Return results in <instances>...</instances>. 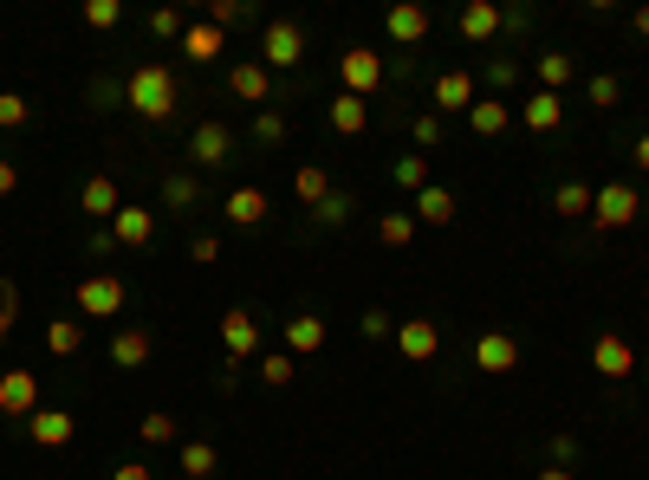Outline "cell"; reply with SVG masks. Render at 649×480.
I'll list each match as a JSON object with an SVG mask.
<instances>
[{
    "mask_svg": "<svg viewBox=\"0 0 649 480\" xmlns=\"http://www.w3.org/2000/svg\"><path fill=\"white\" fill-rule=\"evenodd\" d=\"M0 305H13V312H20V286H13V279H0Z\"/></svg>",
    "mask_w": 649,
    "mask_h": 480,
    "instance_id": "54",
    "label": "cell"
},
{
    "mask_svg": "<svg viewBox=\"0 0 649 480\" xmlns=\"http://www.w3.org/2000/svg\"><path fill=\"white\" fill-rule=\"evenodd\" d=\"M383 33H390L396 46H423V40L435 33V13H429V7H416V0H403V7H390V13H383Z\"/></svg>",
    "mask_w": 649,
    "mask_h": 480,
    "instance_id": "13",
    "label": "cell"
},
{
    "mask_svg": "<svg viewBox=\"0 0 649 480\" xmlns=\"http://www.w3.org/2000/svg\"><path fill=\"white\" fill-rule=\"evenodd\" d=\"M591 196H597V189H584L578 176H566V182L552 189V208H559L566 221H578V214H591Z\"/></svg>",
    "mask_w": 649,
    "mask_h": 480,
    "instance_id": "34",
    "label": "cell"
},
{
    "mask_svg": "<svg viewBox=\"0 0 649 480\" xmlns=\"http://www.w3.org/2000/svg\"><path fill=\"white\" fill-rule=\"evenodd\" d=\"M254 370H260V383H267V390H287L292 377H299V357H292V350H260V357H254Z\"/></svg>",
    "mask_w": 649,
    "mask_h": 480,
    "instance_id": "30",
    "label": "cell"
},
{
    "mask_svg": "<svg viewBox=\"0 0 649 480\" xmlns=\"http://www.w3.org/2000/svg\"><path fill=\"white\" fill-rule=\"evenodd\" d=\"M396 350H403L410 364H429L435 350H441V332H435L429 319H403V325H396Z\"/></svg>",
    "mask_w": 649,
    "mask_h": 480,
    "instance_id": "21",
    "label": "cell"
},
{
    "mask_svg": "<svg viewBox=\"0 0 649 480\" xmlns=\"http://www.w3.org/2000/svg\"><path fill=\"white\" fill-rule=\"evenodd\" d=\"M533 78H539V91H559L578 78V59L572 53H533Z\"/></svg>",
    "mask_w": 649,
    "mask_h": 480,
    "instance_id": "28",
    "label": "cell"
},
{
    "mask_svg": "<svg viewBox=\"0 0 649 480\" xmlns=\"http://www.w3.org/2000/svg\"><path fill=\"white\" fill-rule=\"evenodd\" d=\"M13 319H20V312H13V305H0V344L13 338Z\"/></svg>",
    "mask_w": 649,
    "mask_h": 480,
    "instance_id": "55",
    "label": "cell"
},
{
    "mask_svg": "<svg viewBox=\"0 0 649 480\" xmlns=\"http://www.w3.org/2000/svg\"><path fill=\"white\" fill-rule=\"evenodd\" d=\"M149 350H156V338H149L144 325H118V332H111V364H118V370H144Z\"/></svg>",
    "mask_w": 649,
    "mask_h": 480,
    "instance_id": "17",
    "label": "cell"
},
{
    "mask_svg": "<svg viewBox=\"0 0 649 480\" xmlns=\"http://www.w3.org/2000/svg\"><path fill=\"white\" fill-rule=\"evenodd\" d=\"M513 118H519L526 131H539V137H546V131H559V124H566V98H559V91H533Z\"/></svg>",
    "mask_w": 649,
    "mask_h": 480,
    "instance_id": "18",
    "label": "cell"
},
{
    "mask_svg": "<svg viewBox=\"0 0 649 480\" xmlns=\"http://www.w3.org/2000/svg\"><path fill=\"white\" fill-rule=\"evenodd\" d=\"M455 26H461V40H468V46H488V40L501 33V7H494V0H468Z\"/></svg>",
    "mask_w": 649,
    "mask_h": 480,
    "instance_id": "22",
    "label": "cell"
},
{
    "mask_svg": "<svg viewBox=\"0 0 649 480\" xmlns=\"http://www.w3.org/2000/svg\"><path fill=\"white\" fill-rule=\"evenodd\" d=\"M267 214H273V196H267V189H254V182L227 189V202H221V221H227V227H260Z\"/></svg>",
    "mask_w": 649,
    "mask_h": 480,
    "instance_id": "12",
    "label": "cell"
},
{
    "mask_svg": "<svg viewBox=\"0 0 649 480\" xmlns=\"http://www.w3.org/2000/svg\"><path fill=\"white\" fill-rule=\"evenodd\" d=\"M227 98H240V104H273V71L260 66V59H240V66H227Z\"/></svg>",
    "mask_w": 649,
    "mask_h": 480,
    "instance_id": "10",
    "label": "cell"
},
{
    "mask_svg": "<svg viewBox=\"0 0 649 480\" xmlns=\"http://www.w3.org/2000/svg\"><path fill=\"white\" fill-rule=\"evenodd\" d=\"M410 131H416V143H423V149H435V143H441V118H435V111H423Z\"/></svg>",
    "mask_w": 649,
    "mask_h": 480,
    "instance_id": "47",
    "label": "cell"
},
{
    "mask_svg": "<svg viewBox=\"0 0 649 480\" xmlns=\"http://www.w3.org/2000/svg\"><path fill=\"white\" fill-rule=\"evenodd\" d=\"M202 20L227 33V26H240V20H254V7H247V0H209V13H202Z\"/></svg>",
    "mask_w": 649,
    "mask_h": 480,
    "instance_id": "40",
    "label": "cell"
},
{
    "mask_svg": "<svg viewBox=\"0 0 649 480\" xmlns=\"http://www.w3.org/2000/svg\"><path fill=\"white\" fill-rule=\"evenodd\" d=\"M351 196H345V189H332V196H325V202L312 208V221H318V227H345V221H351Z\"/></svg>",
    "mask_w": 649,
    "mask_h": 480,
    "instance_id": "39",
    "label": "cell"
},
{
    "mask_svg": "<svg viewBox=\"0 0 649 480\" xmlns=\"http://www.w3.org/2000/svg\"><path fill=\"white\" fill-rule=\"evenodd\" d=\"M468 357H474V370H481V377H506V370L519 364V338H513V332H481Z\"/></svg>",
    "mask_w": 649,
    "mask_h": 480,
    "instance_id": "11",
    "label": "cell"
},
{
    "mask_svg": "<svg viewBox=\"0 0 649 480\" xmlns=\"http://www.w3.org/2000/svg\"><path fill=\"white\" fill-rule=\"evenodd\" d=\"M26 435H33L40 448H66V442L78 435V415L72 410H33L26 415Z\"/></svg>",
    "mask_w": 649,
    "mask_h": 480,
    "instance_id": "15",
    "label": "cell"
},
{
    "mask_svg": "<svg viewBox=\"0 0 649 480\" xmlns=\"http://www.w3.org/2000/svg\"><path fill=\"white\" fill-rule=\"evenodd\" d=\"M644 370H649V357H644Z\"/></svg>",
    "mask_w": 649,
    "mask_h": 480,
    "instance_id": "58",
    "label": "cell"
},
{
    "mask_svg": "<svg viewBox=\"0 0 649 480\" xmlns=\"http://www.w3.org/2000/svg\"><path fill=\"white\" fill-rule=\"evenodd\" d=\"M254 143H260V149H280V143H287V118H280V111H254Z\"/></svg>",
    "mask_w": 649,
    "mask_h": 480,
    "instance_id": "41",
    "label": "cell"
},
{
    "mask_svg": "<svg viewBox=\"0 0 649 480\" xmlns=\"http://www.w3.org/2000/svg\"><path fill=\"white\" fill-rule=\"evenodd\" d=\"M78 208H85L91 221H118V208H124V196H118V176H111V169L85 176V189H78Z\"/></svg>",
    "mask_w": 649,
    "mask_h": 480,
    "instance_id": "14",
    "label": "cell"
},
{
    "mask_svg": "<svg viewBox=\"0 0 649 480\" xmlns=\"http://www.w3.org/2000/svg\"><path fill=\"white\" fill-rule=\"evenodd\" d=\"M501 33H533V7H501Z\"/></svg>",
    "mask_w": 649,
    "mask_h": 480,
    "instance_id": "48",
    "label": "cell"
},
{
    "mask_svg": "<svg viewBox=\"0 0 649 480\" xmlns=\"http://www.w3.org/2000/svg\"><path fill=\"white\" fill-rule=\"evenodd\" d=\"M26 118H33V104L20 91H0V131H26Z\"/></svg>",
    "mask_w": 649,
    "mask_h": 480,
    "instance_id": "44",
    "label": "cell"
},
{
    "mask_svg": "<svg viewBox=\"0 0 649 480\" xmlns=\"http://www.w3.org/2000/svg\"><path fill=\"white\" fill-rule=\"evenodd\" d=\"M40 410V377L33 370H7L0 377V415H33Z\"/></svg>",
    "mask_w": 649,
    "mask_h": 480,
    "instance_id": "16",
    "label": "cell"
},
{
    "mask_svg": "<svg viewBox=\"0 0 649 480\" xmlns=\"http://www.w3.org/2000/svg\"><path fill=\"white\" fill-rule=\"evenodd\" d=\"M149 33H156V40H169V46H182V33H189L182 7H156V13H149Z\"/></svg>",
    "mask_w": 649,
    "mask_h": 480,
    "instance_id": "37",
    "label": "cell"
},
{
    "mask_svg": "<svg viewBox=\"0 0 649 480\" xmlns=\"http://www.w3.org/2000/svg\"><path fill=\"white\" fill-rule=\"evenodd\" d=\"M488 85H494V91L519 85V59H494V66H488Z\"/></svg>",
    "mask_w": 649,
    "mask_h": 480,
    "instance_id": "46",
    "label": "cell"
},
{
    "mask_svg": "<svg viewBox=\"0 0 649 480\" xmlns=\"http://www.w3.org/2000/svg\"><path fill=\"white\" fill-rule=\"evenodd\" d=\"M85 26L91 33H118L124 26V0H85Z\"/></svg>",
    "mask_w": 649,
    "mask_h": 480,
    "instance_id": "36",
    "label": "cell"
},
{
    "mask_svg": "<svg viewBox=\"0 0 649 480\" xmlns=\"http://www.w3.org/2000/svg\"><path fill=\"white\" fill-rule=\"evenodd\" d=\"M46 350H53V357H78V350H85V325H78V319H53V325H46Z\"/></svg>",
    "mask_w": 649,
    "mask_h": 480,
    "instance_id": "33",
    "label": "cell"
},
{
    "mask_svg": "<svg viewBox=\"0 0 649 480\" xmlns=\"http://www.w3.org/2000/svg\"><path fill=\"white\" fill-rule=\"evenodd\" d=\"M72 305H78V319H118L131 305V286L118 274H91V279H78Z\"/></svg>",
    "mask_w": 649,
    "mask_h": 480,
    "instance_id": "3",
    "label": "cell"
},
{
    "mask_svg": "<svg viewBox=\"0 0 649 480\" xmlns=\"http://www.w3.org/2000/svg\"><path fill=\"white\" fill-rule=\"evenodd\" d=\"M189 260H195V267H215V260H221V241H215V234H195V241H189Z\"/></svg>",
    "mask_w": 649,
    "mask_h": 480,
    "instance_id": "45",
    "label": "cell"
},
{
    "mask_svg": "<svg viewBox=\"0 0 649 480\" xmlns=\"http://www.w3.org/2000/svg\"><path fill=\"white\" fill-rule=\"evenodd\" d=\"M111 480H156V475H149L144 461H118V468H111Z\"/></svg>",
    "mask_w": 649,
    "mask_h": 480,
    "instance_id": "52",
    "label": "cell"
},
{
    "mask_svg": "<svg viewBox=\"0 0 649 480\" xmlns=\"http://www.w3.org/2000/svg\"><path fill=\"white\" fill-rule=\"evenodd\" d=\"M13 189H20V163H13V156H0V202H7Z\"/></svg>",
    "mask_w": 649,
    "mask_h": 480,
    "instance_id": "51",
    "label": "cell"
},
{
    "mask_svg": "<svg viewBox=\"0 0 649 480\" xmlns=\"http://www.w3.org/2000/svg\"><path fill=\"white\" fill-rule=\"evenodd\" d=\"M176 468H182V480H215L221 448L215 442H182V448H176Z\"/></svg>",
    "mask_w": 649,
    "mask_h": 480,
    "instance_id": "26",
    "label": "cell"
},
{
    "mask_svg": "<svg viewBox=\"0 0 649 480\" xmlns=\"http://www.w3.org/2000/svg\"><path fill=\"white\" fill-rule=\"evenodd\" d=\"M189 163H195V169H221V163H234V131H227L221 118H202V124L189 131Z\"/></svg>",
    "mask_w": 649,
    "mask_h": 480,
    "instance_id": "8",
    "label": "cell"
},
{
    "mask_svg": "<svg viewBox=\"0 0 649 480\" xmlns=\"http://www.w3.org/2000/svg\"><path fill=\"white\" fill-rule=\"evenodd\" d=\"M630 40H649V7H637V13H630Z\"/></svg>",
    "mask_w": 649,
    "mask_h": 480,
    "instance_id": "53",
    "label": "cell"
},
{
    "mask_svg": "<svg viewBox=\"0 0 649 480\" xmlns=\"http://www.w3.org/2000/svg\"><path fill=\"white\" fill-rule=\"evenodd\" d=\"M533 480H578V475H572V468H539Z\"/></svg>",
    "mask_w": 649,
    "mask_h": 480,
    "instance_id": "56",
    "label": "cell"
},
{
    "mask_svg": "<svg viewBox=\"0 0 649 480\" xmlns=\"http://www.w3.org/2000/svg\"><path fill=\"white\" fill-rule=\"evenodd\" d=\"M195 202H202V182H195L189 169H169V176H163V208H169V214H189Z\"/></svg>",
    "mask_w": 649,
    "mask_h": 480,
    "instance_id": "29",
    "label": "cell"
},
{
    "mask_svg": "<svg viewBox=\"0 0 649 480\" xmlns=\"http://www.w3.org/2000/svg\"><path fill=\"white\" fill-rule=\"evenodd\" d=\"M292 196H299L305 208H318L325 196H332V176H325L318 163H299V176H292Z\"/></svg>",
    "mask_w": 649,
    "mask_h": 480,
    "instance_id": "32",
    "label": "cell"
},
{
    "mask_svg": "<svg viewBox=\"0 0 649 480\" xmlns=\"http://www.w3.org/2000/svg\"><path fill=\"white\" fill-rule=\"evenodd\" d=\"M584 98H591V111H611V104L624 98V78H617V71H597V78L584 85Z\"/></svg>",
    "mask_w": 649,
    "mask_h": 480,
    "instance_id": "38",
    "label": "cell"
},
{
    "mask_svg": "<svg viewBox=\"0 0 649 480\" xmlns=\"http://www.w3.org/2000/svg\"><path fill=\"white\" fill-rule=\"evenodd\" d=\"M396 189H429V156H396Z\"/></svg>",
    "mask_w": 649,
    "mask_h": 480,
    "instance_id": "42",
    "label": "cell"
},
{
    "mask_svg": "<svg viewBox=\"0 0 649 480\" xmlns=\"http://www.w3.org/2000/svg\"><path fill=\"white\" fill-rule=\"evenodd\" d=\"M111 234H118V247H149V241H156V214H149V208H118Z\"/></svg>",
    "mask_w": 649,
    "mask_h": 480,
    "instance_id": "25",
    "label": "cell"
},
{
    "mask_svg": "<svg viewBox=\"0 0 649 480\" xmlns=\"http://www.w3.org/2000/svg\"><path fill=\"white\" fill-rule=\"evenodd\" d=\"M325 124H332L338 137H363V131H370V98H351V91H338V98L325 104Z\"/></svg>",
    "mask_w": 649,
    "mask_h": 480,
    "instance_id": "19",
    "label": "cell"
},
{
    "mask_svg": "<svg viewBox=\"0 0 649 480\" xmlns=\"http://www.w3.org/2000/svg\"><path fill=\"white\" fill-rule=\"evenodd\" d=\"M377 241H383V247H410V241H416V214L383 208V214H377Z\"/></svg>",
    "mask_w": 649,
    "mask_h": 480,
    "instance_id": "31",
    "label": "cell"
},
{
    "mask_svg": "<svg viewBox=\"0 0 649 480\" xmlns=\"http://www.w3.org/2000/svg\"><path fill=\"white\" fill-rule=\"evenodd\" d=\"M637 350H630V338H617V332H597L591 338V370L604 377V383H624V377H637Z\"/></svg>",
    "mask_w": 649,
    "mask_h": 480,
    "instance_id": "7",
    "label": "cell"
},
{
    "mask_svg": "<svg viewBox=\"0 0 649 480\" xmlns=\"http://www.w3.org/2000/svg\"><path fill=\"white\" fill-rule=\"evenodd\" d=\"M637 221H644L637 182H604V189L591 196V227H597V234H617V227H637Z\"/></svg>",
    "mask_w": 649,
    "mask_h": 480,
    "instance_id": "2",
    "label": "cell"
},
{
    "mask_svg": "<svg viewBox=\"0 0 649 480\" xmlns=\"http://www.w3.org/2000/svg\"><path fill=\"white\" fill-rule=\"evenodd\" d=\"M338 78H345L351 98H370V91L390 78V66H383V53H370V46H345V53H338Z\"/></svg>",
    "mask_w": 649,
    "mask_h": 480,
    "instance_id": "6",
    "label": "cell"
},
{
    "mask_svg": "<svg viewBox=\"0 0 649 480\" xmlns=\"http://www.w3.org/2000/svg\"><path fill=\"white\" fill-rule=\"evenodd\" d=\"M287 350L292 357H318V350H325V312H292L287 319Z\"/></svg>",
    "mask_w": 649,
    "mask_h": 480,
    "instance_id": "20",
    "label": "cell"
},
{
    "mask_svg": "<svg viewBox=\"0 0 649 480\" xmlns=\"http://www.w3.org/2000/svg\"><path fill=\"white\" fill-rule=\"evenodd\" d=\"M124 104L144 118V124H169L176 111H182V85H176V71L163 66V59H149L124 78Z\"/></svg>",
    "mask_w": 649,
    "mask_h": 480,
    "instance_id": "1",
    "label": "cell"
},
{
    "mask_svg": "<svg viewBox=\"0 0 649 480\" xmlns=\"http://www.w3.org/2000/svg\"><path fill=\"white\" fill-rule=\"evenodd\" d=\"M299 59H305V26H299V20H267V26H260V66L292 71Z\"/></svg>",
    "mask_w": 649,
    "mask_h": 480,
    "instance_id": "4",
    "label": "cell"
},
{
    "mask_svg": "<svg viewBox=\"0 0 649 480\" xmlns=\"http://www.w3.org/2000/svg\"><path fill=\"white\" fill-rule=\"evenodd\" d=\"M637 169H644V176H649V131H644V137H637Z\"/></svg>",
    "mask_w": 649,
    "mask_h": 480,
    "instance_id": "57",
    "label": "cell"
},
{
    "mask_svg": "<svg viewBox=\"0 0 649 480\" xmlns=\"http://www.w3.org/2000/svg\"><path fill=\"white\" fill-rule=\"evenodd\" d=\"M410 214H416V227H448V221H455V196H448L441 182H429V189H416Z\"/></svg>",
    "mask_w": 649,
    "mask_h": 480,
    "instance_id": "24",
    "label": "cell"
},
{
    "mask_svg": "<svg viewBox=\"0 0 649 480\" xmlns=\"http://www.w3.org/2000/svg\"><path fill=\"white\" fill-rule=\"evenodd\" d=\"M137 435H144L149 448H169V442L182 435V422H176V415H169V410H149L144 422H137Z\"/></svg>",
    "mask_w": 649,
    "mask_h": 480,
    "instance_id": "35",
    "label": "cell"
},
{
    "mask_svg": "<svg viewBox=\"0 0 649 480\" xmlns=\"http://www.w3.org/2000/svg\"><path fill=\"white\" fill-rule=\"evenodd\" d=\"M578 461V435H552V468H572Z\"/></svg>",
    "mask_w": 649,
    "mask_h": 480,
    "instance_id": "49",
    "label": "cell"
},
{
    "mask_svg": "<svg viewBox=\"0 0 649 480\" xmlns=\"http://www.w3.org/2000/svg\"><path fill=\"white\" fill-rule=\"evenodd\" d=\"M215 390H221V397H234V390H240V364H227V357H221V370H215Z\"/></svg>",
    "mask_w": 649,
    "mask_h": 480,
    "instance_id": "50",
    "label": "cell"
},
{
    "mask_svg": "<svg viewBox=\"0 0 649 480\" xmlns=\"http://www.w3.org/2000/svg\"><path fill=\"white\" fill-rule=\"evenodd\" d=\"M506 124H513V104H501V98H474L468 104V131L474 137H501Z\"/></svg>",
    "mask_w": 649,
    "mask_h": 480,
    "instance_id": "27",
    "label": "cell"
},
{
    "mask_svg": "<svg viewBox=\"0 0 649 480\" xmlns=\"http://www.w3.org/2000/svg\"><path fill=\"white\" fill-rule=\"evenodd\" d=\"M474 98H481V85H474V71H461V66L435 71V85H429V111H435V118H448V111H468Z\"/></svg>",
    "mask_w": 649,
    "mask_h": 480,
    "instance_id": "9",
    "label": "cell"
},
{
    "mask_svg": "<svg viewBox=\"0 0 649 480\" xmlns=\"http://www.w3.org/2000/svg\"><path fill=\"white\" fill-rule=\"evenodd\" d=\"M358 338H370V344L396 338V319H390L383 305H370V312H358Z\"/></svg>",
    "mask_w": 649,
    "mask_h": 480,
    "instance_id": "43",
    "label": "cell"
},
{
    "mask_svg": "<svg viewBox=\"0 0 649 480\" xmlns=\"http://www.w3.org/2000/svg\"><path fill=\"white\" fill-rule=\"evenodd\" d=\"M221 53H227V33L209 26V20H195L189 33H182V59H195V66H215Z\"/></svg>",
    "mask_w": 649,
    "mask_h": 480,
    "instance_id": "23",
    "label": "cell"
},
{
    "mask_svg": "<svg viewBox=\"0 0 649 480\" xmlns=\"http://www.w3.org/2000/svg\"><path fill=\"white\" fill-rule=\"evenodd\" d=\"M221 357H227V364H254V357H260V319H254L247 305L221 312Z\"/></svg>",
    "mask_w": 649,
    "mask_h": 480,
    "instance_id": "5",
    "label": "cell"
}]
</instances>
